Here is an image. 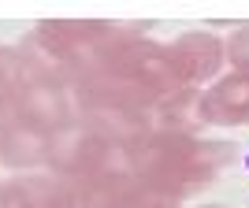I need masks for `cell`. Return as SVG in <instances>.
Instances as JSON below:
<instances>
[{"label":"cell","instance_id":"1","mask_svg":"<svg viewBox=\"0 0 249 208\" xmlns=\"http://www.w3.org/2000/svg\"><path fill=\"white\" fill-rule=\"evenodd\" d=\"M246 171H249V153H246Z\"/></svg>","mask_w":249,"mask_h":208}]
</instances>
